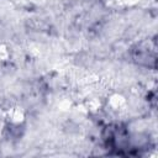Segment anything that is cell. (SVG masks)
<instances>
[{
    "label": "cell",
    "instance_id": "1",
    "mask_svg": "<svg viewBox=\"0 0 158 158\" xmlns=\"http://www.w3.org/2000/svg\"><path fill=\"white\" fill-rule=\"evenodd\" d=\"M101 141L105 149L116 156L138 154L133 143V135L123 123L114 122L104 126L101 131Z\"/></svg>",
    "mask_w": 158,
    "mask_h": 158
},
{
    "label": "cell",
    "instance_id": "2",
    "mask_svg": "<svg viewBox=\"0 0 158 158\" xmlns=\"http://www.w3.org/2000/svg\"><path fill=\"white\" fill-rule=\"evenodd\" d=\"M156 40L142 41L136 43L135 47L131 49V58L132 60L141 67L147 68H156Z\"/></svg>",
    "mask_w": 158,
    "mask_h": 158
}]
</instances>
